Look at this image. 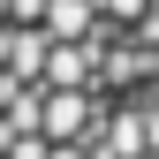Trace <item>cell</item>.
<instances>
[{
  "label": "cell",
  "mask_w": 159,
  "mask_h": 159,
  "mask_svg": "<svg viewBox=\"0 0 159 159\" xmlns=\"http://www.w3.org/2000/svg\"><path fill=\"white\" fill-rule=\"evenodd\" d=\"M0 68H8V76H38V68H46V38L23 30V23L0 30Z\"/></svg>",
  "instance_id": "cell-1"
},
{
  "label": "cell",
  "mask_w": 159,
  "mask_h": 159,
  "mask_svg": "<svg viewBox=\"0 0 159 159\" xmlns=\"http://www.w3.org/2000/svg\"><path fill=\"white\" fill-rule=\"evenodd\" d=\"M38 23H46V30H53V46H61V38L91 30V0H46V15H38Z\"/></svg>",
  "instance_id": "cell-2"
},
{
  "label": "cell",
  "mask_w": 159,
  "mask_h": 159,
  "mask_svg": "<svg viewBox=\"0 0 159 159\" xmlns=\"http://www.w3.org/2000/svg\"><path fill=\"white\" fill-rule=\"evenodd\" d=\"M38 129L61 144V136H76L84 129V98H46V114H38Z\"/></svg>",
  "instance_id": "cell-3"
},
{
  "label": "cell",
  "mask_w": 159,
  "mask_h": 159,
  "mask_svg": "<svg viewBox=\"0 0 159 159\" xmlns=\"http://www.w3.org/2000/svg\"><path fill=\"white\" fill-rule=\"evenodd\" d=\"M0 15H8V23H23V30H30L38 15H46V0H0Z\"/></svg>",
  "instance_id": "cell-4"
},
{
  "label": "cell",
  "mask_w": 159,
  "mask_h": 159,
  "mask_svg": "<svg viewBox=\"0 0 159 159\" xmlns=\"http://www.w3.org/2000/svg\"><path fill=\"white\" fill-rule=\"evenodd\" d=\"M46 159H84V152H61V144H53V152H46Z\"/></svg>",
  "instance_id": "cell-5"
}]
</instances>
